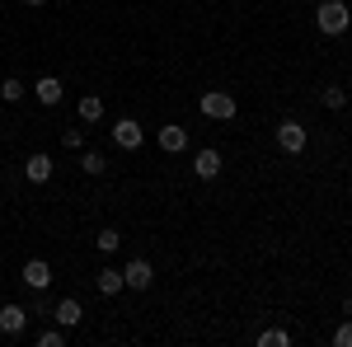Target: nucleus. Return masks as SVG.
I'll use <instances>...</instances> for the list:
<instances>
[{"instance_id":"obj_1","label":"nucleus","mask_w":352,"mask_h":347,"mask_svg":"<svg viewBox=\"0 0 352 347\" xmlns=\"http://www.w3.org/2000/svg\"><path fill=\"white\" fill-rule=\"evenodd\" d=\"M315 24H320V33L338 38V33H348V24H352V10L343 5V0H324V5L315 10Z\"/></svg>"},{"instance_id":"obj_2","label":"nucleus","mask_w":352,"mask_h":347,"mask_svg":"<svg viewBox=\"0 0 352 347\" xmlns=\"http://www.w3.org/2000/svg\"><path fill=\"white\" fill-rule=\"evenodd\" d=\"M202 113H207L212 122H230V117H235V94H226V89H207V94H202Z\"/></svg>"},{"instance_id":"obj_3","label":"nucleus","mask_w":352,"mask_h":347,"mask_svg":"<svg viewBox=\"0 0 352 347\" xmlns=\"http://www.w3.org/2000/svg\"><path fill=\"white\" fill-rule=\"evenodd\" d=\"M305 141H310V136H305V127H300L296 117L277 122V146H282L287 155H300V150H305Z\"/></svg>"},{"instance_id":"obj_4","label":"nucleus","mask_w":352,"mask_h":347,"mask_svg":"<svg viewBox=\"0 0 352 347\" xmlns=\"http://www.w3.org/2000/svg\"><path fill=\"white\" fill-rule=\"evenodd\" d=\"M122 282H127L132 291H151V282H155V272H151V263H146V258H132V263L122 267Z\"/></svg>"},{"instance_id":"obj_5","label":"nucleus","mask_w":352,"mask_h":347,"mask_svg":"<svg viewBox=\"0 0 352 347\" xmlns=\"http://www.w3.org/2000/svg\"><path fill=\"white\" fill-rule=\"evenodd\" d=\"M113 141H118L122 150H136V146L146 141V132H141V122H132V117H118V122H113Z\"/></svg>"},{"instance_id":"obj_6","label":"nucleus","mask_w":352,"mask_h":347,"mask_svg":"<svg viewBox=\"0 0 352 347\" xmlns=\"http://www.w3.org/2000/svg\"><path fill=\"white\" fill-rule=\"evenodd\" d=\"M24 324H28L24 305H0V333H5V338H19V333H24Z\"/></svg>"},{"instance_id":"obj_7","label":"nucleus","mask_w":352,"mask_h":347,"mask_svg":"<svg viewBox=\"0 0 352 347\" xmlns=\"http://www.w3.org/2000/svg\"><path fill=\"white\" fill-rule=\"evenodd\" d=\"M24 287L28 291H47V287H52V267L43 263V258H28L24 263Z\"/></svg>"},{"instance_id":"obj_8","label":"nucleus","mask_w":352,"mask_h":347,"mask_svg":"<svg viewBox=\"0 0 352 347\" xmlns=\"http://www.w3.org/2000/svg\"><path fill=\"white\" fill-rule=\"evenodd\" d=\"M52 315H56V324H61V328H76V324L85 320V305L76 300V295H66V300H56Z\"/></svg>"},{"instance_id":"obj_9","label":"nucleus","mask_w":352,"mask_h":347,"mask_svg":"<svg viewBox=\"0 0 352 347\" xmlns=\"http://www.w3.org/2000/svg\"><path fill=\"white\" fill-rule=\"evenodd\" d=\"M192 174H197V179H217L221 174V150H212V146L197 150V155H192Z\"/></svg>"},{"instance_id":"obj_10","label":"nucleus","mask_w":352,"mask_h":347,"mask_svg":"<svg viewBox=\"0 0 352 347\" xmlns=\"http://www.w3.org/2000/svg\"><path fill=\"white\" fill-rule=\"evenodd\" d=\"M24 179L28 183H47V179H52V160H47V155H28Z\"/></svg>"},{"instance_id":"obj_11","label":"nucleus","mask_w":352,"mask_h":347,"mask_svg":"<svg viewBox=\"0 0 352 347\" xmlns=\"http://www.w3.org/2000/svg\"><path fill=\"white\" fill-rule=\"evenodd\" d=\"M94 287H99L104 295H118L122 287H127V282H122V267H104V272L94 277Z\"/></svg>"},{"instance_id":"obj_12","label":"nucleus","mask_w":352,"mask_h":347,"mask_svg":"<svg viewBox=\"0 0 352 347\" xmlns=\"http://www.w3.org/2000/svg\"><path fill=\"white\" fill-rule=\"evenodd\" d=\"M184 146H188V132H184V127H160V150L179 155Z\"/></svg>"},{"instance_id":"obj_13","label":"nucleus","mask_w":352,"mask_h":347,"mask_svg":"<svg viewBox=\"0 0 352 347\" xmlns=\"http://www.w3.org/2000/svg\"><path fill=\"white\" fill-rule=\"evenodd\" d=\"M61 94H66V89H61L56 76H43V80H38V99H43V104H61Z\"/></svg>"},{"instance_id":"obj_14","label":"nucleus","mask_w":352,"mask_h":347,"mask_svg":"<svg viewBox=\"0 0 352 347\" xmlns=\"http://www.w3.org/2000/svg\"><path fill=\"white\" fill-rule=\"evenodd\" d=\"M104 117V99L99 94H85L80 99V122H99Z\"/></svg>"},{"instance_id":"obj_15","label":"nucleus","mask_w":352,"mask_h":347,"mask_svg":"<svg viewBox=\"0 0 352 347\" xmlns=\"http://www.w3.org/2000/svg\"><path fill=\"white\" fill-rule=\"evenodd\" d=\"M258 347H292V333H282V328H263V333H258Z\"/></svg>"},{"instance_id":"obj_16","label":"nucleus","mask_w":352,"mask_h":347,"mask_svg":"<svg viewBox=\"0 0 352 347\" xmlns=\"http://www.w3.org/2000/svg\"><path fill=\"white\" fill-rule=\"evenodd\" d=\"M0 99H5V104H19V99H24V80H14V76L0 80Z\"/></svg>"},{"instance_id":"obj_17","label":"nucleus","mask_w":352,"mask_h":347,"mask_svg":"<svg viewBox=\"0 0 352 347\" xmlns=\"http://www.w3.org/2000/svg\"><path fill=\"white\" fill-rule=\"evenodd\" d=\"M94 244H99L104 254H118V249H122V235H118V230L109 225V230H99V240H94Z\"/></svg>"},{"instance_id":"obj_18","label":"nucleus","mask_w":352,"mask_h":347,"mask_svg":"<svg viewBox=\"0 0 352 347\" xmlns=\"http://www.w3.org/2000/svg\"><path fill=\"white\" fill-rule=\"evenodd\" d=\"M320 99H324V108H333V113H338V108L348 104V89H338V85H329V89L320 94Z\"/></svg>"},{"instance_id":"obj_19","label":"nucleus","mask_w":352,"mask_h":347,"mask_svg":"<svg viewBox=\"0 0 352 347\" xmlns=\"http://www.w3.org/2000/svg\"><path fill=\"white\" fill-rule=\"evenodd\" d=\"M80 169H85V174H104L109 164H104V155H99V150H85V155H80Z\"/></svg>"},{"instance_id":"obj_20","label":"nucleus","mask_w":352,"mask_h":347,"mask_svg":"<svg viewBox=\"0 0 352 347\" xmlns=\"http://www.w3.org/2000/svg\"><path fill=\"white\" fill-rule=\"evenodd\" d=\"M61 146H66V150H85V127H66V132H61Z\"/></svg>"},{"instance_id":"obj_21","label":"nucleus","mask_w":352,"mask_h":347,"mask_svg":"<svg viewBox=\"0 0 352 347\" xmlns=\"http://www.w3.org/2000/svg\"><path fill=\"white\" fill-rule=\"evenodd\" d=\"M333 347H352V320L333 328Z\"/></svg>"},{"instance_id":"obj_22","label":"nucleus","mask_w":352,"mask_h":347,"mask_svg":"<svg viewBox=\"0 0 352 347\" xmlns=\"http://www.w3.org/2000/svg\"><path fill=\"white\" fill-rule=\"evenodd\" d=\"M38 347H61V328H47V333H38Z\"/></svg>"},{"instance_id":"obj_23","label":"nucleus","mask_w":352,"mask_h":347,"mask_svg":"<svg viewBox=\"0 0 352 347\" xmlns=\"http://www.w3.org/2000/svg\"><path fill=\"white\" fill-rule=\"evenodd\" d=\"M28 5H47V0H28Z\"/></svg>"}]
</instances>
